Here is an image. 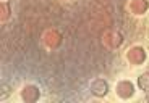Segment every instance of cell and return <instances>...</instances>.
I'll list each match as a JSON object with an SVG mask.
<instances>
[{"instance_id":"3957f363","label":"cell","mask_w":149,"mask_h":103,"mask_svg":"<svg viewBox=\"0 0 149 103\" xmlns=\"http://www.w3.org/2000/svg\"><path fill=\"white\" fill-rule=\"evenodd\" d=\"M138 85H139V89L144 90V92H149V73H144V74L139 76Z\"/></svg>"},{"instance_id":"7a4b0ae2","label":"cell","mask_w":149,"mask_h":103,"mask_svg":"<svg viewBox=\"0 0 149 103\" xmlns=\"http://www.w3.org/2000/svg\"><path fill=\"white\" fill-rule=\"evenodd\" d=\"M117 93L122 98H128V97L133 95V85L130 82H118V85H117Z\"/></svg>"},{"instance_id":"6da1fadb","label":"cell","mask_w":149,"mask_h":103,"mask_svg":"<svg viewBox=\"0 0 149 103\" xmlns=\"http://www.w3.org/2000/svg\"><path fill=\"white\" fill-rule=\"evenodd\" d=\"M107 92H109V85H107V82L102 81V79L94 81L93 85H91V93H93L94 97H104Z\"/></svg>"}]
</instances>
